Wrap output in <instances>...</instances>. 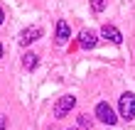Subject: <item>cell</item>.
Returning a JSON list of instances; mask_svg holds the SVG:
<instances>
[{"label":"cell","instance_id":"obj_3","mask_svg":"<svg viewBox=\"0 0 135 130\" xmlns=\"http://www.w3.org/2000/svg\"><path fill=\"white\" fill-rule=\"evenodd\" d=\"M96 118L101 120V123H106V125H115V113H113V108H110L108 103H98L96 105Z\"/></svg>","mask_w":135,"mask_h":130},{"label":"cell","instance_id":"obj_5","mask_svg":"<svg viewBox=\"0 0 135 130\" xmlns=\"http://www.w3.org/2000/svg\"><path fill=\"white\" fill-rule=\"evenodd\" d=\"M101 35L108 39V42H113V44H120L123 42V35H120V30L113 27V25H103L101 27Z\"/></svg>","mask_w":135,"mask_h":130},{"label":"cell","instance_id":"obj_8","mask_svg":"<svg viewBox=\"0 0 135 130\" xmlns=\"http://www.w3.org/2000/svg\"><path fill=\"white\" fill-rule=\"evenodd\" d=\"M22 66H25V69H30V71H32V69L37 66V54H32V52H27L25 56H22Z\"/></svg>","mask_w":135,"mask_h":130},{"label":"cell","instance_id":"obj_6","mask_svg":"<svg viewBox=\"0 0 135 130\" xmlns=\"http://www.w3.org/2000/svg\"><path fill=\"white\" fill-rule=\"evenodd\" d=\"M71 37V27L66 20H59L57 22V44H66V39Z\"/></svg>","mask_w":135,"mask_h":130},{"label":"cell","instance_id":"obj_1","mask_svg":"<svg viewBox=\"0 0 135 130\" xmlns=\"http://www.w3.org/2000/svg\"><path fill=\"white\" fill-rule=\"evenodd\" d=\"M120 118H125V120L135 118V96L133 93H123L120 96Z\"/></svg>","mask_w":135,"mask_h":130},{"label":"cell","instance_id":"obj_7","mask_svg":"<svg viewBox=\"0 0 135 130\" xmlns=\"http://www.w3.org/2000/svg\"><path fill=\"white\" fill-rule=\"evenodd\" d=\"M79 47H81V49H93V47H96V35H93L91 30H84L81 35H79Z\"/></svg>","mask_w":135,"mask_h":130},{"label":"cell","instance_id":"obj_12","mask_svg":"<svg viewBox=\"0 0 135 130\" xmlns=\"http://www.w3.org/2000/svg\"><path fill=\"white\" fill-rule=\"evenodd\" d=\"M5 22V12H3V7H0V25Z\"/></svg>","mask_w":135,"mask_h":130},{"label":"cell","instance_id":"obj_10","mask_svg":"<svg viewBox=\"0 0 135 130\" xmlns=\"http://www.w3.org/2000/svg\"><path fill=\"white\" fill-rule=\"evenodd\" d=\"M91 7L96 12H103V7H106V0H91Z\"/></svg>","mask_w":135,"mask_h":130},{"label":"cell","instance_id":"obj_14","mask_svg":"<svg viewBox=\"0 0 135 130\" xmlns=\"http://www.w3.org/2000/svg\"><path fill=\"white\" fill-rule=\"evenodd\" d=\"M71 130H79V128H71Z\"/></svg>","mask_w":135,"mask_h":130},{"label":"cell","instance_id":"obj_2","mask_svg":"<svg viewBox=\"0 0 135 130\" xmlns=\"http://www.w3.org/2000/svg\"><path fill=\"white\" fill-rule=\"evenodd\" d=\"M74 105H76V98H74V96H61V98L57 101V105H54V118H64Z\"/></svg>","mask_w":135,"mask_h":130},{"label":"cell","instance_id":"obj_11","mask_svg":"<svg viewBox=\"0 0 135 130\" xmlns=\"http://www.w3.org/2000/svg\"><path fill=\"white\" fill-rule=\"evenodd\" d=\"M5 125H7V118L3 115V113H0V130H5Z\"/></svg>","mask_w":135,"mask_h":130},{"label":"cell","instance_id":"obj_13","mask_svg":"<svg viewBox=\"0 0 135 130\" xmlns=\"http://www.w3.org/2000/svg\"><path fill=\"white\" fill-rule=\"evenodd\" d=\"M0 56H3V44H0Z\"/></svg>","mask_w":135,"mask_h":130},{"label":"cell","instance_id":"obj_9","mask_svg":"<svg viewBox=\"0 0 135 130\" xmlns=\"http://www.w3.org/2000/svg\"><path fill=\"white\" fill-rule=\"evenodd\" d=\"M79 125H81V128H89V130H91V128H93V120H91L89 115H79Z\"/></svg>","mask_w":135,"mask_h":130},{"label":"cell","instance_id":"obj_4","mask_svg":"<svg viewBox=\"0 0 135 130\" xmlns=\"http://www.w3.org/2000/svg\"><path fill=\"white\" fill-rule=\"evenodd\" d=\"M42 37V30L39 27H27V30H22L20 32V44H32V42H37V39Z\"/></svg>","mask_w":135,"mask_h":130}]
</instances>
